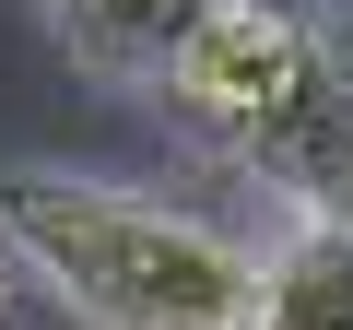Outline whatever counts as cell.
<instances>
[{"label": "cell", "instance_id": "cell-5", "mask_svg": "<svg viewBox=\"0 0 353 330\" xmlns=\"http://www.w3.org/2000/svg\"><path fill=\"white\" fill-rule=\"evenodd\" d=\"M341 224H353V213H341Z\"/></svg>", "mask_w": 353, "mask_h": 330}, {"label": "cell", "instance_id": "cell-3", "mask_svg": "<svg viewBox=\"0 0 353 330\" xmlns=\"http://www.w3.org/2000/svg\"><path fill=\"white\" fill-rule=\"evenodd\" d=\"M212 12L224 0H48V36L83 71H106V83H165L176 48H189Z\"/></svg>", "mask_w": 353, "mask_h": 330}, {"label": "cell", "instance_id": "cell-1", "mask_svg": "<svg viewBox=\"0 0 353 330\" xmlns=\"http://www.w3.org/2000/svg\"><path fill=\"white\" fill-rule=\"evenodd\" d=\"M0 248L94 330H248L259 318V248L153 189L12 165L0 177Z\"/></svg>", "mask_w": 353, "mask_h": 330}, {"label": "cell", "instance_id": "cell-4", "mask_svg": "<svg viewBox=\"0 0 353 330\" xmlns=\"http://www.w3.org/2000/svg\"><path fill=\"white\" fill-rule=\"evenodd\" d=\"M248 330H353V224H294L283 248H259Z\"/></svg>", "mask_w": 353, "mask_h": 330}, {"label": "cell", "instance_id": "cell-2", "mask_svg": "<svg viewBox=\"0 0 353 330\" xmlns=\"http://www.w3.org/2000/svg\"><path fill=\"white\" fill-rule=\"evenodd\" d=\"M306 59H318V12H283V0H224V12H212L189 48H176L165 106L189 118L201 142H224V153L248 165V142L294 106Z\"/></svg>", "mask_w": 353, "mask_h": 330}]
</instances>
